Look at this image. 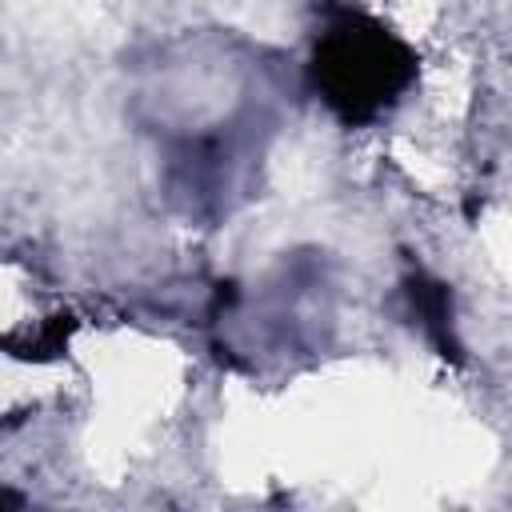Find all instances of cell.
<instances>
[{"label":"cell","instance_id":"cell-1","mask_svg":"<svg viewBox=\"0 0 512 512\" xmlns=\"http://www.w3.org/2000/svg\"><path fill=\"white\" fill-rule=\"evenodd\" d=\"M420 76L416 48L364 8L332 4L312 40L308 84L344 124L364 128L392 112Z\"/></svg>","mask_w":512,"mask_h":512},{"label":"cell","instance_id":"cell-2","mask_svg":"<svg viewBox=\"0 0 512 512\" xmlns=\"http://www.w3.org/2000/svg\"><path fill=\"white\" fill-rule=\"evenodd\" d=\"M400 288H404V300H408V308H412L420 332L428 336V344H432L444 360L464 364V344H460V336H456L452 288H448L444 280H436L432 272H424V268L408 272Z\"/></svg>","mask_w":512,"mask_h":512},{"label":"cell","instance_id":"cell-3","mask_svg":"<svg viewBox=\"0 0 512 512\" xmlns=\"http://www.w3.org/2000/svg\"><path fill=\"white\" fill-rule=\"evenodd\" d=\"M72 332H76V316L72 312H52L36 324H20V328L4 332L0 352H8L12 360H24V364H48V360H60L68 352Z\"/></svg>","mask_w":512,"mask_h":512}]
</instances>
